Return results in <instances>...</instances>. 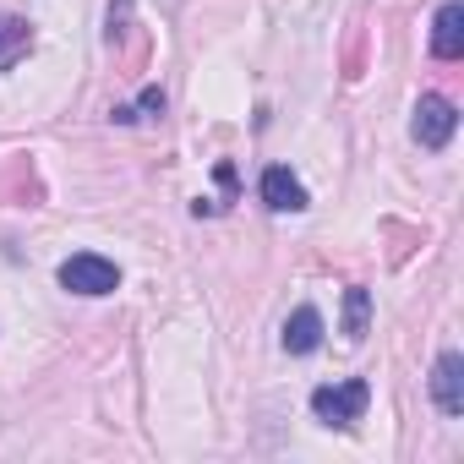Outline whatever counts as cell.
<instances>
[{"mask_svg": "<svg viewBox=\"0 0 464 464\" xmlns=\"http://www.w3.org/2000/svg\"><path fill=\"white\" fill-rule=\"evenodd\" d=\"M431 399L442 415H464V355L459 350H442L437 366H431Z\"/></svg>", "mask_w": 464, "mask_h": 464, "instance_id": "277c9868", "label": "cell"}, {"mask_svg": "<svg viewBox=\"0 0 464 464\" xmlns=\"http://www.w3.org/2000/svg\"><path fill=\"white\" fill-rule=\"evenodd\" d=\"M34 23L28 17H6V12H0V72H12L23 55H34Z\"/></svg>", "mask_w": 464, "mask_h": 464, "instance_id": "52a82bcc", "label": "cell"}, {"mask_svg": "<svg viewBox=\"0 0 464 464\" xmlns=\"http://www.w3.org/2000/svg\"><path fill=\"white\" fill-rule=\"evenodd\" d=\"M263 202H268L274 213H306V208H312L306 186H301L285 164H268V169H263Z\"/></svg>", "mask_w": 464, "mask_h": 464, "instance_id": "5b68a950", "label": "cell"}, {"mask_svg": "<svg viewBox=\"0 0 464 464\" xmlns=\"http://www.w3.org/2000/svg\"><path fill=\"white\" fill-rule=\"evenodd\" d=\"M366 328H372V290L350 285V290H344V339H350V344H361V339H366Z\"/></svg>", "mask_w": 464, "mask_h": 464, "instance_id": "9c48e42d", "label": "cell"}, {"mask_svg": "<svg viewBox=\"0 0 464 464\" xmlns=\"http://www.w3.org/2000/svg\"><path fill=\"white\" fill-rule=\"evenodd\" d=\"M431 55L437 61H459L464 55V6L459 0H448V6L437 12V23H431Z\"/></svg>", "mask_w": 464, "mask_h": 464, "instance_id": "8992f818", "label": "cell"}, {"mask_svg": "<svg viewBox=\"0 0 464 464\" xmlns=\"http://www.w3.org/2000/svg\"><path fill=\"white\" fill-rule=\"evenodd\" d=\"M366 404H372V382H366V377L323 382V388L312 393V415H317L323 426H355V420L366 415Z\"/></svg>", "mask_w": 464, "mask_h": 464, "instance_id": "6da1fadb", "label": "cell"}, {"mask_svg": "<svg viewBox=\"0 0 464 464\" xmlns=\"http://www.w3.org/2000/svg\"><path fill=\"white\" fill-rule=\"evenodd\" d=\"M121 285V268L110 263V257H99V252H77V257H66L61 263V290H72V295H110Z\"/></svg>", "mask_w": 464, "mask_h": 464, "instance_id": "7a4b0ae2", "label": "cell"}, {"mask_svg": "<svg viewBox=\"0 0 464 464\" xmlns=\"http://www.w3.org/2000/svg\"><path fill=\"white\" fill-rule=\"evenodd\" d=\"M323 344V312L317 306H295V317L285 323V350L290 355H312Z\"/></svg>", "mask_w": 464, "mask_h": 464, "instance_id": "ba28073f", "label": "cell"}, {"mask_svg": "<svg viewBox=\"0 0 464 464\" xmlns=\"http://www.w3.org/2000/svg\"><path fill=\"white\" fill-rule=\"evenodd\" d=\"M453 131H459V110H453V99H442V93H426L420 104H415V121H410V137L420 142V148H448L453 142Z\"/></svg>", "mask_w": 464, "mask_h": 464, "instance_id": "3957f363", "label": "cell"}]
</instances>
